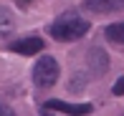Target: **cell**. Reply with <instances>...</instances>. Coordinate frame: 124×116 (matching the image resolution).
I'll return each mask as SVG.
<instances>
[{"mask_svg": "<svg viewBox=\"0 0 124 116\" xmlns=\"http://www.w3.org/2000/svg\"><path fill=\"white\" fill-rule=\"evenodd\" d=\"M48 33H51L53 41L71 43V41H78V38H84L89 33V20L81 18V15H76V13H63V15H58V18L51 23Z\"/></svg>", "mask_w": 124, "mask_h": 116, "instance_id": "cell-1", "label": "cell"}, {"mask_svg": "<svg viewBox=\"0 0 124 116\" xmlns=\"http://www.w3.org/2000/svg\"><path fill=\"white\" fill-rule=\"evenodd\" d=\"M58 63H56L53 56H43L38 58V63L33 66V83H36L38 88H51L58 81Z\"/></svg>", "mask_w": 124, "mask_h": 116, "instance_id": "cell-2", "label": "cell"}, {"mask_svg": "<svg viewBox=\"0 0 124 116\" xmlns=\"http://www.w3.org/2000/svg\"><path fill=\"white\" fill-rule=\"evenodd\" d=\"M43 109L48 111H58V114H71V116H86L91 114V103H69V101H61V98H51V101L43 103Z\"/></svg>", "mask_w": 124, "mask_h": 116, "instance_id": "cell-3", "label": "cell"}, {"mask_svg": "<svg viewBox=\"0 0 124 116\" xmlns=\"http://www.w3.org/2000/svg\"><path fill=\"white\" fill-rule=\"evenodd\" d=\"M10 51L18 56H36L38 51H43V41L38 35H28V38H18L10 43Z\"/></svg>", "mask_w": 124, "mask_h": 116, "instance_id": "cell-4", "label": "cell"}, {"mask_svg": "<svg viewBox=\"0 0 124 116\" xmlns=\"http://www.w3.org/2000/svg\"><path fill=\"white\" fill-rule=\"evenodd\" d=\"M84 8L91 10V13H116V10H124V0H86Z\"/></svg>", "mask_w": 124, "mask_h": 116, "instance_id": "cell-5", "label": "cell"}, {"mask_svg": "<svg viewBox=\"0 0 124 116\" xmlns=\"http://www.w3.org/2000/svg\"><path fill=\"white\" fill-rule=\"evenodd\" d=\"M104 35H106V41H111V43H124V20L106 25V28H104Z\"/></svg>", "mask_w": 124, "mask_h": 116, "instance_id": "cell-6", "label": "cell"}, {"mask_svg": "<svg viewBox=\"0 0 124 116\" xmlns=\"http://www.w3.org/2000/svg\"><path fill=\"white\" fill-rule=\"evenodd\" d=\"M111 93H114V96H124V78H116V81H114Z\"/></svg>", "mask_w": 124, "mask_h": 116, "instance_id": "cell-7", "label": "cell"}, {"mask_svg": "<svg viewBox=\"0 0 124 116\" xmlns=\"http://www.w3.org/2000/svg\"><path fill=\"white\" fill-rule=\"evenodd\" d=\"M0 116H13V111H10V106H3V109H0Z\"/></svg>", "mask_w": 124, "mask_h": 116, "instance_id": "cell-8", "label": "cell"}, {"mask_svg": "<svg viewBox=\"0 0 124 116\" xmlns=\"http://www.w3.org/2000/svg\"><path fill=\"white\" fill-rule=\"evenodd\" d=\"M25 3H28V0H25Z\"/></svg>", "mask_w": 124, "mask_h": 116, "instance_id": "cell-9", "label": "cell"}]
</instances>
